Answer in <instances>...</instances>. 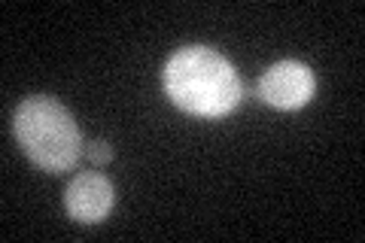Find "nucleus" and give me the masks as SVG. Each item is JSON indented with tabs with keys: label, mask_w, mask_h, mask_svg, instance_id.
Listing matches in <instances>:
<instances>
[{
	"label": "nucleus",
	"mask_w": 365,
	"mask_h": 243,
	"mask_svg": "<svg viewBox=\"0 0 365 243\" xmlns=\"http://www.w3.org/2000/svg\"><path fill=\"white\" fill-rule=\"evenodd\" d=\"M165 88L180 110L204 119L232 113L244 95L232 61L207 46H186L170 58L165 67Z\"/></svg>",
	"instance_id": "obj_1"
},
{
	"label": "nucleus",
	"mask_w": 365,
	"mask_h": 243,
	"mask_svg": "<svg viewBox=\"0 0 365 243\" xmlns=\"http://www.w3.org/2000/svg\"><path fill=\"white\" fill-rule=\"evenodd\" d=\"M13 134L34 165L49 173L71 170L83 149L73 115L46 95L25 98L19 103L13 115Z\"/></svg>",
	"instance_id": "obj_2"
},
{
	"label": "nucleus",
	"mask_w": 365,
	"mask_h": 243,
	"mask_svg": "<svg viewBox=\"0 0 365 243\" xmlns=\"http://www.w3.org/2000/svg\"><path fill=\"white\" fill-rule=\"evenodd\" d=\"M259 98L277 110L304 107L314 98V73L299 61H280L259 79Z\"/></svg>",
	"instance_id": "obj_3"
},
{
	"label": "nucleus",
	"mask_w": 365,
	"mask_h": 243,
	"mask_svg": "<svg viewBox=\"0 0 365 243\" xmlns=\"http://www.w3.org/2000/svg\"><path fill=\"white\" fill-rule=\"evenodd\" d=\"M113 198H116V192H113V182L107 177H101V173H79L64 192V207L76 222L95 225L113 210Z\"/></svg>",
	"instance_id": "obj_4"
},
{
	"label": "nucleus",
	"mask_w": 365,
	"mask_h": 243,
	"mask_svg": "<svg viewBox=\"0 0 365 243\" xmlns=\"http://www.w3.org/2000/svg\"><path fill=\"white\" fill-rule=\"evenodd\" d=\"M86 155L95 161V165H107V161L113 158V149H110V143H104V140H95V143L86 146Z\"/></svg>",
	"instance_id": "obj_5"
}]
</instances>
